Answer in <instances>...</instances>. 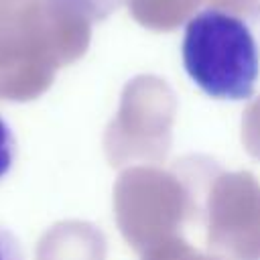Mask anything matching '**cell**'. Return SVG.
<instances>
[{
    "label": "cell",
    "instance_id": "cell-1",
    "mask_svg": "<svg viewBox=\"0 0 260 260\" xmlns=\"http://www.w3.org/2000/svg\"><path fill=\"white\" fill-rule=\"evenodd\" d=\"M183 67L209 98L242 102L252 98L260 75V51L250 24L232 10L207 6L183 30Z\"/></svg>",
    "mask_w": 260,
    "mask_h": 260
},
{
    "label": "cell",
    "instance_id": "cell-2",
    "mask_svg": "<svg viewBox=\"0 0 260 260\" xmlns=\"http://www.w3.org/2000/svg\"><path fill=\"white\" fill-rule=\"evenodd\" d=\"M18 156V142L10 122L0 114V183L12 173Z\"/></svg>",
    "mask_w": 260,
    "mask_h": 260
},
{
    "label": "cell",
    "instance_id": "cell-3",
    "mask_svg": "<svg viewBox=\"0 0 260 260\" xmlns=\"http://www.w3.org/2000/svg\"><path fill=\"white\" fill-rule=\"evenodd\" d=\"M0 260H26L18 238L0 223Z\"/></svg>",
    "mask_w": 260,
    "mask_h": 260
}]
</instances>
